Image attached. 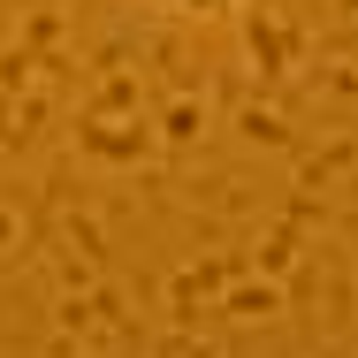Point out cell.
Instances as JSON below:
<instances>
[{
    "mask_svg": "<svg viewBox=\"0 0 358 358\" xmlns=\"http://www.w3.org/2000/svg\"><path fill=\"white\" fill-rule=\"evenodd\" d=\"M152 8H168V15H229L244 0H152Z\"/></svg>",
    "mask_w": 358,
    "mask_h": 358,
    "instance_id": "1",
    "label": "cell"
}]
</instances>
